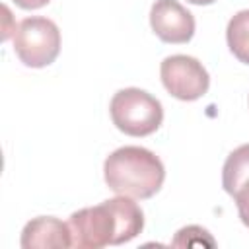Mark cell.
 <instances>
[{
  "mask_svg": "<svg viewBox=\"0 0 249 249\" xmlns=\"http://www.w3.org/2000/svg\"><path fill=\"white\" fill-rule=\"evenodd\" d=\"M68 226L72 247L99 249L134 239L144 230V212L130 196L119 195L72 212Z\"/></svg>",
  "mask_w": 249,
  "mask_h": 249,
  "instance_id": "1",
  "label": "cell"
},
{
  "mask_svg": "<svg viewBox=\"0 0 249 249\" xmlns=\"http://www.w3.org/2000/svg\"><path fill=\"white\" fill-rule=\"evenodd\" d=\"M107 187L130 198L154 196L165 179L161 160L142 146H123L111 152L103 163Z\"/></svg>",
  "mask_w": 249,
  "mask_h": 249,
  "instance_id": "2",
  "label": "cell"
},
{
  "mask_svg": "<svg viewBox=\"0 0 249 249\" xmlns=\"http://www.w3.org/2000/svg\"><path fill=\"white\" fill-rule=\"evenodd\" d=\"M109 113L113 124L128 136H148L156 132L163 121L160 99L140 88L119 89L109 103Z\"/></svg>",
  "mask_w": 249,
  "mask_h": 249,
  "instance_id": "3",
  "label": "cell"
},
{
  "mask_svg": "<svg viewBox=\"0 0 249 249\" xmlns=\"http://www.w3.org/2000/svg\"><path fill=\"white\" fill-rule=\"evenodd\" d=\"M14 53L29 68H45L60 53V31L56 23L43 16H31L18 23L14 31Z\"/></svg>",
  "mask_w": 249,
  "mask_h": 249,
  "instance_id": "4",
  "label": "cell"
},
{
  "mask_svg": "<svg viewBox=\"0 0 249 249\" xmlns=\"http://www.w3.org/2000/svg\"><path fill=\"white\" fill-rule=\"evenodd\" d=\"M163 88L181 101L200 99L210 86V76L202 62L189 54H171L160 66Z\"/></svg>",
  "mask_w": 249,
  "mask_h": 249,
  "instance_id": "5",
  "label": "cell"
},
{
  "mask_svg": "<svg viewBox=\"0 0 249 249\" xmlns=\"http://www.w3.org/2000/svg\"><path fill=\"white\" fill-rule=\"evenodd\" d=\"M150 25L163 43H189L195 35V18L177 0H156L150 10Z\"/></svg>",
  "mask_w": 249,
  "mask_h": 249,
  "instance_id": "6",
  "label": "cell"
},
{
  "mask_svg": "<svg viewBox=\"0 0 249 249\" xmlns=\"http://www.w3.org/2000/svg\"><path fill=\"white\" fill-rule=\"evenodd\" d=\"M222 187L233 198L241 224L249 228V144L237 146L226 158Z\"/></svg>",
  "mask_w": 249,
  "mask_h": 249,
  "instance_id": "7",
  "label": "cell"
},
{
  "mask_svg": "<svg viewBox=\"0 0 249 249\" xmlns=\"http://www.w3.org/2000/svg\"><path fill=\"white\" fill-rule=\"evenodd\" d=\"M23 249H51L72 247L70 226L54 216H39L29 220L21 231Z\"/></svg>",
  "mask_w": 249,
  "mask_h": 249,
  "instance_id": "8",
  "label": "cell"
},
{
  "mask_svg": "<svg viewBox=\"0 0 249 249\" xmlns=\"http://www.w3.org/2000/svg\"><path fill=\"white\" fill-rule=\"evenodd\" d=\"M226 41L231 54L239 62L249 64V10L231 16L226 27Z\"/></svg>",
  "mask_w": 249,
  "mask_h": 249,
  "instance_id": "9",
  "label": "cell"
},
{
  "mask_svg": "<svg viewBox=\"0 0 249 249\" xmlns=\"http://www.w3.org/2000/svg\"><path fill=\"white\" fill-rule=\"evenodd\" d=\"M171 245L173 247H193V245H196V247H214L216 245V241H214V237L208 233V230H204V228H200V226H187V228H181L177 233H175V237H173V241H171Z\"/></svg>",
  "mask_w": 249,
  "mask_h": 249,
  "instance_id": "10",
  "label": "cell"
},
{
  "mask_svg": "<svg viewBox=\"0 0 249 249\" xmlns=\"http://www.w3.org/2000/svg\"><path fill=\"white\" fill-rule=\"evenodd\" d=\"M19 8H23V10H37V8H43V6H47L51 0H14Z\"/></svg>",
  "mask_w": 249,
  "mask_h": 249,
  "instance_id": "11",
  "label": "cell"
},
{
  "mask_svg": "<svg viewBox=\"0 0 249 249\" xmlns=\"http://www.w3.org/2000/svg\"><path fill=\"white\" fill-rule=\"evenodd\" d=\"M187 2L196 4V6H208V4H212V2H216V0H187Z\"/></svg>",
  "mask_w": 249,
  "mask_h": 249,
  "instance_id": "12",
  "label": "cell"
}]
</instances>
